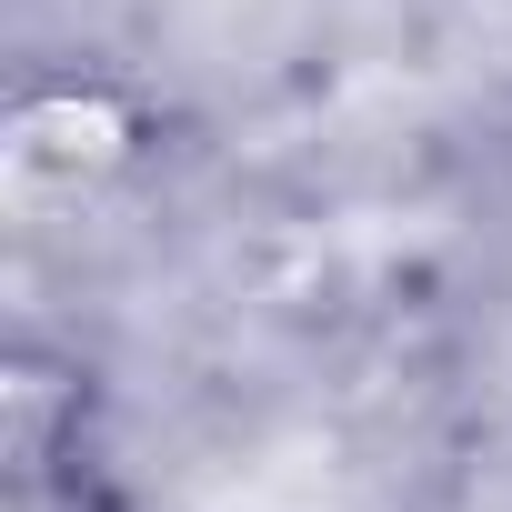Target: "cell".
Instances as JSON below:
<instances>
[{"label":"cell","instance_id":"obj_1","mask_svg":"<svg viewBox=\"0 0 512 512\" xmlns=\"http://www.w3.org/2000/svg\"><path fill=\"white\" fill-rule=\"evenodd\" d=\"M161 121L131 81L91 71V61H41L11 91V191L21 201H81L111 191L151 161Z\"/></svg>","mask_w":512,"mask_h":512},{"label":"cell","instance_id":"obj_2","mask_svg":"<svg viewBox=\"0 0 512 512\" xmlns=\"http://www.w3.org/2000/svg\"><path fill=\"white\" fill-rule=\"evenodd\" d=\"M0 452H11L21 502H81L101 462V372L71 342L11 332V352H0Z\"/></svg>","mask_w":512,"mask_h":512}]
</instances>
